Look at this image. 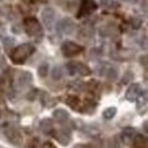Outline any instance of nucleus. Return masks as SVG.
Returning a JSON list of instances; mask_svg holds the SVG:
<instances>
[{
    "mask_svg": "<svg viewBox=\"0 0 148 148\" xmlns=\"http://www.w3.org/2000/svg\"><path fill=\"white\" fill-rule=\"evenodd\" d=\"M33 52H34V46H33L32 44L19 45L11 52V60H12L15 64H23L27 58L32 56Z\"/></svg>",
    "mask_w": 148,
    "mask_h": 148,
    "instance_id": "obj_1",
    "label": "nucleus"
},
{
    "mask_svg": "<svg viewBox=\"0 0 148 148\" xmlns=\"http://www.w3.org/2000/svg\"><path fill=\"white\" fill-rule=\"evenodd\" d=\"M25 32L32 37H36V36H41L42 34V27H41L40 22L37 21L36 18L33 16H29V18L25 19Z\"/></svg>",
    "mask_w": 148,
    "mask_h": 148,
    "instance_id": "obj_2",
    "label": "nucleus"
},
{
    "mask_svg": "<svg viewBox=\"0 0 148 148\" xmlns=\"http://www.w3.org/2000/svg\"><path fill=\"white\" fill-rule=\"evenodd\" d=\"M67 69L71 75H82V76H88L91 73V69L87 65L82 63H69L67 64Z\"/></svg>",
    "mask_w": 148,
    "mask_h": 148,
    "instance_id": "obj_3",
    "label": "nucleus"
},
{
    "mask_svg": "<svg viewBox=\"0 0 148 148\" xmlns=\"http://www.w3.org/2000/svg\"><path fill=\"white\" fill-rule=\"evenodd\" d=\"M82 48L80 45H77L75 42H72V41H65L61 46V52H63L64 56H67V57H72V56H76V54L82 53Z\"/></svg>",
    "mask_w": 148,
    "mask_h": 148,
    "instance_id": "obj_4",
    "label": "nucleus"
},
{
    "mask_svg": "<svg viewBox=\"0 0 148 148\" xmlns=\"http://www.w3.org/2000/svg\"><path fill=\"white\" fill-rule=\"evenodd\" d=\"M57 29H58V32L64 33V34H71L75 30V25H73V22L69 18H64L58 22Z\"/></svg>",
    "mask_w": 148,
    "mask_h": 148,
    "instance_id": "obj_5",
    "label": "nucleus"
},
{
    "mask_svg": "<svg viewBox=\"0 0 148 148\" xmlns=\"http://www.w3.org/2000/svg\"><path fill=\"white\" fill-rule=\"evenodd\" d=\"M41 16H42V22L45 25L48 29L53 26V22H54V11L53 8H50V7H46L44 8L42 14H41Z\"/></svg>",
    "mask_w": 148,
    "mask_h": 148,
    "instance_id": "obj_6",
    "label": "nucleus"
},
{
    "mask_svg": "<svg viewBox=\"0 0 148 148\" xmlns=\"http://www.w3.org/2000/svg\"><path fill=\"white\" fill-rule=\"evenodd\" d=\"M97 8V4H95L92 0H82V7H80V11H79V16H83V15H88L91 14L92 11H95Z\"/></svg>",
    "mask_w": 148,
    "mask_h": 148,
    "instance_id": "obj_7",
    "label": "nucleus"
},
{
    "mask_svg": "<svg viewBox=\"0 0 148 148\" xmlns=\"http://www.w3.org/2000/svg\"><path fill=\"white\" fill-rule=\"evenodd\" d=\"M140 95H141V86L137 84V83H135V84H132L129 88H128L125 97H126L128 101H136Z\"/></svg>",
    "mask_w": 148,
    "mask_h": 148,
    "instance_id": "obj_8",
    "label": "nucleus"
},
{
    "mask_svg": "<svg viewBox=\"0 0 148 148\" xmlns=\"http://www.w3.org/2000/svg\"><path fill=\"white\" fill-rule=\"evenodd\" d=\"M54 137L57 139L58 143L63 144V145H67V144L71 141V135H69V132L65 129L56 130V132H54Z\"/></svg>",
    "mask_w": 148,
    "mask_h": 148,
    "instance_id": "obj_9",
    "label": "nucleus"
},
{
    "mask_svg": "<svg viewBox=\"0 0 148 148\" xmlns=\"http://www.w3.org/2000/svg\"><path fill=\"white\" fill-rule=\"evenodd\" d=\"M16 82H18V86L19 87H26L27 84L32 83V73L30 72H19L18 77H16Z\"/></svg>",
    "mask_w": 148,
    "mask_h": 148,
    "instance_id": "obj_10",
    "label": "nucleus"
},
{
    "mask_svg": "<svg viewBox=\"0 0 148 148\" xmlns=\"http://www.w3.org/2000/svg\"><path fill=\"white\" fill-rule=\"evenodd\" d=\"M5 136H7V139L14 144H21L22 143V135H21V132L16 129H10L5 132Z\"/></svg>",
    "mask_w": 148,
    "mask_h": 148,
    "instance_id": "obj_11",
    "label": "nucleus"
},
{
    "mask_svg": "<svg viewBox=\"0 0 148 148\" xmlns=\"http://www.w3.org/2000/svg\"><path fill=\"white\" fill-rule=\"evenodd\" d=\"M135 136H136L135 130L130 129V128H126V129L122 132V135H121L122 143L126 144V145H130V144L133 143V140H135Z\"/></svg>",
    "mask_w": 148,
    "mask_h": 148,
    "instance_id": "obj_12",
    "label": "nucleus"
},
{
    "mask_svg": "<svg viewBox=\"0 0 148 148\" xmlns=\"http://www.w3.org/2000/svg\"><path fill=\"white\" fill-rule=\"evenodd\" d=\"M53 118L58 122H64L69 118V114H68V112L64 110V109H56L53 112Z\"/></svg>",
    "mask_w": 148,
    "mask_h": 148,
    "instance_id": "obj_13",
    "label": "nucleus"
},
{
    "mask_svg": "<svg viewBox=\"0 0 148 148\" xmlns=\"http://www.w3.org/2000/svg\"><path fill=\"white\" fill-rule=\"evenodd\" d=\"M133 147L135 148H148V140L147 137L144 136H135V140H133Z\"/></svg>",
    "mask_w": 148,
    "mask_h": 148,
    "instance_id": "obj_14",
    "label": "nucleus"
},
{
    "mask_svg": "<svg viewBox=\"0 0 148 148\" xmlns=\"http://www.w3.org/2000/svg\"><path fill=\"white\" fill-rule=\"evenodd\" d=\"M67 105L72 109H79V106H80V99L77 98V97H75V95H71V97L67 98Z\"/></svg>",
    "mask_w": 148,
    "mask_h": 148,
    "instance_id": "obj_15",
    "label": "nucleus"
},
{
    "mask_svg": "<svg viewBox=\"0 0 148 148\" xmlns=\"http://www.w3.org/2000/svg\"><path fill=\"white\" fill-rule=\"evenodd\" d=\"M116 113H117V109L116 108H108V109H105L102 113V116L105 120H112L113 117L116 116Z\"/></svg>",
    "mask_w": 148,
    "mask_h": 148,
    "instance_id": "obj_16",
    "label": "nucleus"
},
{
    "mask_svg": "<svg viewBox=\"0 0 148 148\" xmlns=\"http://www.w3.org/2000/svg\"><path fill=\"white\" fill-rule=\"evenodd\" d=\"M48 73H49V65L46 63H42L38 67V76L40 77H46L48 76Z\"/></svg>",
    "mask_w": 148,
    "mask_h": 148,
    "instance_id": "obj_17",
    "label": "nucleus"
},
{
    "mask_svg": "<svg viewBox=\"0 0 148 148\" xmlns=\"http://www.w3.org/2000/svg\"><path fill=\"white\" fill-rule=\"evenodd\" d=\"M52 77H53L54 80H60V79L63 77V71H61V68L54 67L53 71H52Z\"/></svg>",
    "mask_w": 148,
    "mask_h": 148,
    "instance_id": "obj_18",
    "label": "nucleus"
},
{
    "mask_svg": "<svg viewBox=\"0 0 148 148\" xmlns=\"http://www.w3.org/2000/svg\"><path fill=\"white\" fill-rule=\"evenodd\" d=\"M41 129L44 130V132H50V130H53V126H52V122L49 120H45V121L41 122Z\"/></svg>",
    "mask_w": 148,
    "mask_h": 148,
    "instance_id": "obj_19",
    "label": "nucleus"
},
{
    "mask_svg": "<svg viewBox=\"0 0 148 148\" xmlns=\"http://www.w3.org/2000/svg\"><path fill=\"white\" fill-rule=\"evenodd\" d=\"M91 34H92V30H91V29L83 27V29L80 30V37H83V38H90Z\"/></svg>",
    "mask_w": 148,
    "mask_h": 148,
    "instance_id": "obj_20",
    "label": "nucleus"
},
{
    "mask_svg": "<svg viewBox=\"0 0 148 148\" xmlns=\"http://www.w3.org/2000/svg\"><path fill=\"white\" fill-rule=\"evenodd\" d=\"M37 95H38V90H32V91H30V94L27 95V98L30 99V101H33V99L36 98Z\"/></svg>",
    "mask_w": 148,
    "mask_h": 148,
    "instance_id": "obj_21",
    "label": "nucleus"
},
{
    "mask_svg": "<svg viewBox=\"0 0 148 148\" xmlns=\"http://www.w3.org/2000/svg\"><path fill=\"white\" fill-rule=\"evenodd\" d=\"M140 61H141V64L145 67V69H148V54L147 56H143V57L140 58Z\"/></svg>",
    "mask_w": 148,
    "mask_h": 148,
    "instance_id": "obj_22",
    "label": "nucleus"
},
{
    "mask_svg": "<svg viewBox=\"0 0 148 148\" xmlns=\"http://www.w3.org/2000/svg\"><path fill=\"white\" fill-rule=\"evenodd\" d=\"M140 25H141V21H140V19H132V26L135 27V29H139Z\"/></svg>",
    "mask_w": 148,
    "mask_h": 148,
    "instance_id": "obj_23",
    "label": "nucleus"
},
{
    "mask_svg": "<svg viewBox=\"0 0 148 148\" xmlns=\"http://www.w3.org/2000/svg\"><path fill=\"white\" fill-rule=\"evenodd\" d=\"M41 148H56L52 143H49V141H46V143H44L42 145H41Z\"/></svg>",
    "mask_w": 148,
    "mask_h": 148,
    "instance_id": "obj_24",
    "label": "nucleus"
},
{
    "mask_svg": "<svg viewBox=\"0 0 148 148\" xmlns=\"http://www.w3.org/2000/svg\"><path fill=\"white\" fill-rule=\"evenodd\" d=\"M75 148H91L90 145H83V144H79V145H76Z\"/></svg>",
    "mask_w": 148,
    "mask_h": 148,
    "instance_id": "obj_25",
    "label": "nucleus"
},
{
    "mask_svg": "<svg viewBox=\"0 0 148 148\" xmlns=\"http://www.w3.org/2000/svg\"><path fill=\"white\" fill-rule=\"evenodd\" d=\"M22 1H25V3H27V4H32V3H34L36 0H22Z\"/></svg>",
    "mask_w": 148,
    "mask_h": 148,
    "instance_id": "obj_26",
    "label": "nucleus"
},
{
    "mask_svg": "<svg viewBox=\"0 0 148 148\" xmlns=\"http://www.w3.org/2000/svg\"><path fill=\"white\" fill-rule=\"evenodd\" d=\"M144 129L148 130V122H145V124H144Z\"/></svg>",
    "mask_w": 148,
    "mask_h": 148,
    "instance_id": "obj_27",
    "label": "nucleus"
},
{
    "mask_svg": "<svg viewBox=\"0 0 148 148\" xmlns=\"http://www.w3.org/2000/svg\"><path fill=\"white\" fill-rule=\"evenodd\" d=\"M126 1H132V0H126Z\"/></svg>",
    "mask_w": 148,
    "mask_h": 148,
    "instance_id": "obj_28",
    "label": "nucleus"
},
{
    "mask_svg": "<svg viewBox=\"0 0 148 148\" xmlns=\"http://www.w3.org/2000/svg\"><path fill=\"white\" fill-rule=\"evenodd\" d=\"M0 1H1V0H0Z\"/></svg>",
    "mask_w": 148,
    "mask_h": 148,
    "instance_id": "obj_29",
    "label": "nucleus"
}]
</instances>
